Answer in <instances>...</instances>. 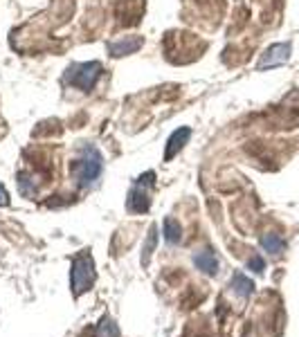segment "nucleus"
<instances>
[{"label": "nucleus", "instance_id": "nucleus-6", "mask_svg": "<svg viewBox=\"0 0 299 337\" xmlns=\"http://www.w3.org/2000/svg\"><path fill=\"white\" fill-rule=\"evenodd\" d=\"M144 45V38L137 34H131V36H124V38H117L108 45V52L113 58H119V56H128V54H135L137 49Z\"/></svg>", "mask_w": 299, "mask_h": 337}, {"label": "nucleus", "instance_id": "nucleus-10", "mask_svg": "<svg viewBox=\"0 0 299 337\" xmlns=\"http://www.w3.org/2000/svg\"><path fill=\"white\" fill-rule=\"evenodd\" d=\"M232 288H234V292L239 297H250L254 292V283L250 281L248 277H245L243 272H236L234 277H232V283H230Z\"/></svg>", "mask_w": 299, "mask_h": 337}, {"label": "nucleus", "instance_id": "nucleus-13", "mask_svg": "<svg viewBox=\"0 0 299 337\" xmlns=\"http://www.w3.org/2000/svg\"><path fill=\"white\" fill-rule=\"evenodd\" d=\"M99 337H119L117 324H115L110 317H101V322H99Z\"/></svg>", "mask_w": 299, "mask_h": 337}, {"label": "nucleus", "instance_id": "nucleus-3", "mask_svg": "<svg viewBox=\"0 0 299 337\" xmlns=\"http://www.w3.org/2000/svg\"><path fill=\"white\" fill-rule=\"evenodd\" d=\"M104 74V67H101L99 61H88V63H72V65L65 70L63 81L68 85L77 90H83V92H90L97 85V81Z\"/></svg>", "mask_w": 299, "mask_h": 337}, {"label": "nucleus", "instance_id": "nucleus-5", "mask_svg": "<svg viewBox=\"0 0 299 337\" xmlns=\"http://www.w3.org/2000/svg\"><path fill=\"white\" fill-rule=\"evenodd\" d=\"M290 56V43H277L263 52L261 61H259V70H270V67L284 65Z\"/></svg>", "mask_w": 299, "mask_h": 337}, {"label": "nucleus", "instance_id": "nucleus-9", "mask_svg": "<svg viewBox=\"0 0 299 337\" xmlns=\"http://www.w3.org/2000/svg\"><path fill=\"white\" fill-rule=\"evenodd\" d=\"M162 234H164V241L169 243V245H176V243H180L182 234H180V225H178L176 218H164L162 223Z\"/></svg>", "mask_w": 299, "mask_h": 337}, {"label": "nucleus", "instance_id": "nucleus-7", "mask_svg": "<svg viewBox=\"0 0 299 337\" xmlns=\"http://www.w3.org/2000/svg\"><path fill=\"white\" fill-rule=\"evenodd\" d=\"M189 137H191V128L189 126H182V128H178L176 133L169 137V142H167V151H164V160H173V157L178 155V153L185 148V144L189 142Z\"/></svg>", "mask_w": 299, "mask_h": 337}, {"label": "nucleus", "instance_id": "nucleus-11", "mask_svg": "<svg viewBox=\"0 0 299 337\" xmlns=\"http://www.w3.org/2000/svg\"><path fill=\"white\" fill-rule=\"evenodd\" d=\"M261 245L263 250L268 252V254H281L284 252V238L279 236V234H266V236L261 238Z\"/></svg>", "mask_w": 299, "mask_h": 337}, {"label": "nucleus", "instance_id": "nucleus-14", "mask_svg": "<svg viewBox=\"0 0 299 337\" xmlns=\"http://www.w3.org/2000/svg\"><path fill=\"white\" fill-rule=\"evenodd\" d=\"M263 268H266V263H263V259L259 254H252L248 259V270H252V272H263Z\"/></svg>", "mask_w": 299, "mask_h": 337}, {"label": "nucleus", "instance_id": "nucleus-15", "mask_svg": "<svg viewBox=\"0 0 299 337\" xmlns=\"http://www.w3.org/2000/svg\"><path fill=\"white\" fill-rule=\"evenodd\" d=\"M5 205H9V196H7L5 187L0 184V207H5Z\"/></svg>", "mask_w": 299, "mask_h": 337}, {"label": "nucleus", "instance_id": "nucleus-2", "mask_svg": "<svg viewBox=\"0 0 299 337\" xmlns=\"http://www.w3.org/2000/svg\"><path fill=\"white\" fill-rule=\"evenodd\" d=\"M95 261L88 252H81L72 259V268H70V288H72L74 297H81L83 292H88L95 286Z\"/></svg>", "mask_w": 299, "mask_h": 337}, {"label": "nucleus", "instance_id": "nucleus-12", "mask_svg": "<svg viewBox=\"0 0 299 337\" xmlns=\"http://www.w3.org/2000/svg\"><path fill=\"white\" fill-rule=\"evenodd\" d=\"M155 245H158V227H151V232H149V238H146V245H144V254H142V265H146L149 263V259H151V254L155 252Z\"/></svg>", "mask_w": 299, "mask_h": 337}, {"label": "nucleus", "instance_id": "nucleus-8", "mask_svg": "<svg viewBox=\"0 0 299 337\" xmlns=\"http://www.w3.org/2000/svg\"><path fill=\"white\" fill-rule=\"evenodd\" d=\"M194 265L200 270V272L209 274V277L218 274V259L214 256V252H209V250L196 252V254H194Z\"/></svg>", "mask_w": 299, "mask_h": 337}, {"label": "nucleus", "instance_id": "nucleus-4", "mask_svg": "<svg viewBox=\"0 0 299 337\" xmlns=\"http://www.w3.org/2000/svg\"><path fill=\"white\" fill-rule=\"evenodd\" d=\"M153 171H149V173L140 175V178L135 180V187L131 189V193H128V200H126V209L131 211V214H144V211H149L151 207V193L149 189L153 187Z\"/></svg>", "mask_w": 299, "mask_h": 337}, {"label": "nucleus", "instance_id": "nucleus-1", "mask_svg": "<svg viewBox=\"0 0 299 337\" xmlns=\"http://www.w3.org/2000/svg\"><path fill=\"white\" fill-rule=\"evenodd\" d=\"M74 180H77L79 187H90L92 182L99 180V175L104 173V157L97 151L95 146L86 144L79 153V157H74L72 164H70Z\"/></svg>", "mask_w": 299, "mask_h": 337}]
</instances>
